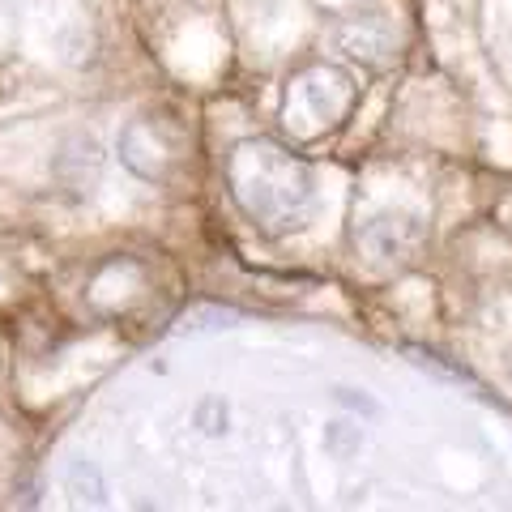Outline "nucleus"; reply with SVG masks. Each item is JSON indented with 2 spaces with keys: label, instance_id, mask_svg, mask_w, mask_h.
Returning a JSON list of instances; mask_svg holds the SVG:
<instances>
[{
  "label": "nucleus",
  "instance_id": "obj_2",
  "mask_svg": "<svg viewBox=\"0 0 512 512\" xmlns=\"http://www.w3.org/2000/svg\"><path fill=\"white\" fill-rule=\"evenodd\" d=\"M355 239H359V248H363L367 261H376V265H406L410 256L423 248L427 227H423V218L410 214V210H376V214H367L355 227Z\"/></svg>",
  "mask_w": 512,
  "mask_h": 512
},
{
  "label": "nucleus",
  "instance_id": "obj_4",
  "mask_svg": "<svg viewBox=\"0 0 512 512\" xmlns=\"http://www.w3.org/2000/svg\"><path fill=\"white\" fill-rule=\"evenodd\" d=\"M64 487H69V495L77 504H82V500L103 504V495H107L103 478H99V470H94L90 461H73V466H69V483H64Z\"/></svg>",
  "mask_w": 512,
  "mask_h": 512
},
{
  "label": "nucleus",
  "instance_id": "obj_5",
  "mask_svg": "<svg viewBox=\"0 0 512 512\" xmlns=\"http://www.w3.org/2000/svg\"><path fill=\"white\" fill-rule=\"evenodd\" d=\"M508 372H512V359H508Z\"/></svg>",
  "mask_w": 512,
  "mask_h": 512
},
{
  "label": "nucleus",
  "instance_id": "obj_1",
  "mask_svg": "<svg viewBox=\"0 0 512 512\" xmlns=\"http://www.w3.org/2000/svg\"><path fill=\"white\" fill-rule=\"evenodd\" d=\"M227 188L256 231H303L316 205V175L274 137H248L227 154Z\"/></svg>",
  "mask_w": 512,
  "mask_h": 512
},
{
  "label": "nucleus",
  "instance_id": "obj_3",
  "mask_svg": "<svg viewBox=\"0 0 512 512\" xmlns=\"http://www.w3.org/2000/svg\"><path fill=\"white\" fill-rule=\"evenodd\" d=\"M299 90H303V103L320 124H338L350 107H355V82L350 73L333 69V64H316L299 77Z\"/></svg>",
  "mask_w": 512,
  "mask_h": 512
}]
</instances>
